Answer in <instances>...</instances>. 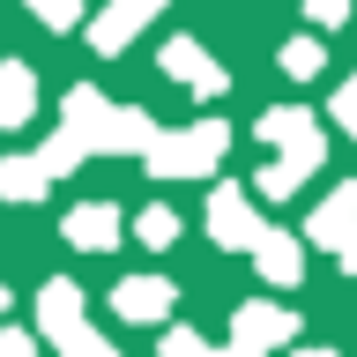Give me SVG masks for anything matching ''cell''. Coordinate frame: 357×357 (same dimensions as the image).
I'll list each match as a JSON object with an SVG mask.
<instances>
[{"label":"cell","mask_w":357,"mask_h":357,"mask_svg":"<svg viewBox=\"0 0 357 357\" xmlns=\"http://www.w3.org/2000/svg\"><path fill=\"white\" fill-rule=\"evenodd\" d=\"M216 238L223 245H261L268 231H253V208H245L238 194H216Z\"/></svg>","instance_id":"6da1fadb"},{"label":"cell","mask_w":357,"mask_h":357,"mask_svg":"<svg viewBox=\"0 0 357 357\" xmlns=\"http://www.w3.org/2000/svg\"><path fill=\"white\" fill-rule=\"evenodd\" d=\"M30 119V67H0V127H22Z\"/></svg>","instance_id":"7a4b0ae2"},{"label":"cell","mask_w":357,"mask_h":357,"mask_svg":"<svg viewBox=\"0 0 357 357\" xmlns=\"http://www.w3.org/2000/svg\"><path fill=\"white\" fill-rule=\"evenodd\" d=\"M45 328H52V335L82 328V290H75V283H52V290H45Z\"/></svg>","instance_id":"3957f363"},{"label":"cell","mask_w":357,"mask_h":357,"mask_svg":"<svg viewBox=\"0 0 357 357\" xmlns=\"http://www.w3.org/2000/svg\"><path fill=\"white\" fill-rule=\"evenodd\" d=\"M164 305H172V290H164V283H149V275L119 290V312H127V320H156Z\"/></svg>","instance_id":"277c9868"},{"label":"cell","mask_w":357,"mask_h":357,"mask_svg":"<svg viewBox=\"0 0 357 357\" xmlns=\"http://www.w3.org/2000/svg\"><path fill=\"white\" fill-rule=\"evenodd\" d=\"M164 67H172V75H186V82H201V89L223 82L216 67H201V45H172V52H164Z\"/></svg>","instance_id":"5b68a950"},{"label":"cell","mask_w":357,"mask_h":357,"mask_svg":"<svg viewBox=\"0 0 357 357\" xmlns=\"http://www.w3.org/2000/svg\"><path fill=\"white\" fill-rule=\"evenodd\" d=\"M357 216V186H342V194L328 201V208H320V216H312V238H328L335 245V231H342V223Z\"/></svg>","instance_id":"8992f818"},{"label":"cell","mask_w":357,"mask_h":357,"mask_svg":"<svg viewBox=\"0 0 357 357\" xmlns=\"http://www.w3.org/2000/svg\"><path fill=\"white\" fill-rule=\"evenodd\" d=\"M149 8H156V0H127V8H112V15L97 22V45H119V38H127V30H134V22L149 15Z\"/></svg>","instance_id":"52a82bcc"},{"label":"cell","mask_w":357,"mask_h":357,"mask_svg":"<svg viewBox=\"0 0 357 357\" xmlns=\"http://www.w3.org/2000/svg\"><path fill=\"white\" fill-rule=\"evenodd\" d=\"M112 231H119L112 208H82V216H75V245H112Z\"/></svg>","instance_id":"ba28073f"},{"label":"cell","mask_w":357,"mask_h":357,"mask_svg":"<svg viewBox=\"0 0 357 357\" xmlns=\"http://www.w3.org/2000/svg\"><path fill=\"white\" fill-rule=\"evenodd\" d=\"M268 238H275V245H261V268L275 275V283H283V275H298V253L283 245V231H268Z\"/></svg>","instance_id":"9c48e42d"},{"label":"cell","mask_w":357,"mask_h":357,"mask_svg":"<svg viewBox=\"0 0 357 357\" xmlns=\"http://www.w3.org/2000/svg\"><path fill=\"white\" fill-rule=\"evenodd\" d=\"M172 208H149V216H142V245H172Z\"/></svg>","instance_id":"30bf717a"},{"label":"cell","mask_w":357,"mask_h":357,"mask_svg":"<svg viewBox=\"0 0 357 357\" xmlns=\"http://www.w3.org/2000/svg\"><path fill=\"white\" fill-rule=\"evenodd\" d=\"M283 67H290V75H312V67H320V45H312V38H298V45L283 52Z\"/></svg>","instance_id":"8fae6325"},{"label":"cell","mask_w":357,"mask_h":357,"mask_svg":"<svg viewBox=\"0 0 357 357\" xmlns=\"http://www.w3.org/2000/svg\"><path fill=\"white\" fill-rule=\"evenodd\" d=\"M0 357H30V342L22 335H0Z\"/></svg>","instance_id":"7c38bea8"},{"label":"cell","mask_w":357,"mask_h":357,"mask_svg":"<svg viewBox=\"0 0 357 357\" xmlns=\"http://www.w3.org/2000/svg\"><path fill=\"white\" fill-rule=\"evenodd\" d=\"M342 119H350V127H357V82L342 89Z\"/></svg>","instance_id":"4fadbf2b"},{"label":"cell","mask_w":357,"mask_h":357,"mask_svg":"<svg viewBox=\"0 0 357 357\" xmlns=\"http://www.w3.org/2000/svg\"><path fill=\"white\" fill-rule=\"evenodd\" d=\"M0 312H8V290H0Z\"/></svg>","instance_id":"5bb4252c"}]
</instances>
